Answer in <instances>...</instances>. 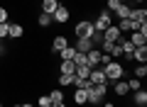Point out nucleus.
<instances>
[{"label": "nucleus", "instance_id": "1", "mask_svg": "<svg viewBox=\"0 0 147 107\" xmlns=\"http://www.w3.org/2000/svg\"><path fill=\"white\" fill-rule=\"evenodd\" d=\"M100 68H103L105 80H108V83H115V80H120V78L125 76L123 63H118V61H110V63H105V66H100Z\"/></svg>", "mask_w": 147, "mask_h": 107}, {"label": "nucleus", "instance_id": "2", "mask_svg": "<svg viewBox=\"0 0 147 107\" xmlns=\"http://www.w3.org/2000/svg\"><path fill=\"white\" fill-rule=\"evenodd\" d=\"M74 32H76V39H91L96 29H93V22H88V20H81V22H76Z\"/></svg>", "mask_w": 147, "mask_h": 107}, {"label": "nucleus", "instance_id": "3", "mask_svg": "<svg viewBox=\"0 0 147 107\" xmlns=\"http://www.w3.org/2000/svg\"><path fill=\"white\" fill-rule=\"evenodd\" d=\"M105 85H108V83H98V85H91V90H88V105H100V102H103Z\"/></svg>", "mask_w": 147, "mask_h": 107}, {"label": "nucleus", "instance_id": "4", "mask_svg": "<svg viewBox=\"0 0 147 107\" xmlns=\"http://www.w3.org/2000/svg\"><path fill=\"white\" fill-rule=\"evenodd\" d=\"M110 25H113V17H110V12H108V10H100V15L96 17V22H93V29H96V32H105Z\"/></svg>", "mask_w": 147, "mask_h": 107}, {"label": "nucleus", "instance_id": "5", "mask_svg": "<svg viewBox=\"0 0 147 107\" xmlns=\"http://www.w3.org/2000/svg\"><path fill=\"white\" fill-rule=\"evenodd\" d=\"M130 41H132V46L147 44V22H145V25H140V27H137V29L130 34Z\"/></svg>", "mask_w": 147, "mask_h": 107}, {"label": "nucleus", "instance_id": "6", "mask_svg": "<svg viewBox=\"0 0 147 107\" xmlns=\"http://www.w3.org/2000/svg\"><path fill=\"white\" fill-rule=\"evenodd\" d=\"M100 54H103V51H100L98 46L91 49V51H86V66L88 68H98L100 66Z\"/></svg>", "mask_w": 147, "mask_h": 107}, {"label": "nucleus", "instance_id": "7", "mask_svg": "<svg viewBox=\"0 0 147 107\" xmlns=\"http://www.w3.org/2000/svg\"><path fill=\"white\" fill-rule=\"evenodd\" d=\"M100 34H103V41H113V44H115V41L123 37V32L118 29V25H110L108 29H105V32H100Z\"/></svg>", "mask_w": 147, "mask_h": 107}, {"label": "nucleus", "instance_id": "8", "mask_svg": "<svg viewBox=\"0 0 147 107\" xmlns=\"http://www.w3.org/2000/svg\"><path fill=\"white\" fill-rule=\"evenodd\" d=\"M69 17H71V15H69V7L61 5V3H59V7L52 12V20L54 22H61V25H64V22H69Z\"/></svg>", "mask_w": 147, "mask_h": 107}, {"label": "nucleus", "instance_id": "9", "mask_svg": "<svg viewBox=\"0 0 147 107\" xmlns=\"http://www.w3.org/2000/svg\"><path fill=\"white\" fill-rule=\"evenodd\" d=\"M66 46H69V39H66L64 34H57V37L52 39V51H54V54H59V51H64Z\"/></svg>", "mask_w": 147, "mask_h": 107}, {"label": "nucleus", "instance_id": "10", "mask_svg": "<svg viewBox=\"0 0 147 107\" xmlns=\"http://www.w3.org/2000/svg\"><path fill=\"white\" fill-rule=\"evenodd\" d=\"M130 20L137 22V25H145V22H147V10H145V7H135V10H130Z\"/></svg>", "mask_w": 147, "mask_h": 107}, {"label": "nucleus", "instance_id": "11", "mask_svg": "<svg viewBox=\"0 0 147 107\" xmlns=\"http://www.w3.org/2000/svg\"><path fill=\"white\" fill-rule=\"evenodd\" d=\"M88 80L93 83V85H98V83H108L105 80V73H103V68H91V76H88Z\"/></svg>", "mask_w": 147, "mask_h": 107}, {"label": "nucleus", "instance_id": "12", "mask_svg": "<svg viewBox=\"0 0 147 107\" xmlns=\"http://www.w3.org/2000/svg\"><path fill=\"white\" fill-rule=\"evenodd\" d=\"M132 58H135L137 63H147V44L135 46V51H132Z\"/></svg>", "mask_w": 147, "mask_h": 107}, {"label": "nucleus", "instance_id": "13", "mask_svg": "<svg viewBox=\"0 0 147 107\" xmlns=\"http://www.w3.org/2000/svg\"><path fill=\"white\" fill-rule=\"evenodd\" d=\"M74 49H76V51H81V54H86V51L96 49V46H93V41H91V39H76V44H74Z\"/></svg>", "mask_w": 147, "mask_h": 107}, {"label": "nucleus", "instance_id": "14", "mask_svg": "<svg viewBox=\"0 0 147 107\" xmlns=\"http://www.w3.org/2000/svg\"><path fill=\"white\" fill-rule=\"evenodd\" d=\"M137 27H140L137 22H132L130 17H125V20H120V25H118V29H120V32H135Z\"/></svg>", "mask_w": 147, "mask_h": 107}, {"label": "nucleus", "instance_id": "15", "mask_svg": "<svg viewBox=\"0 0 147 107\" xmlns=\"http://www.w3.org/2000/svg\"><path fill=\"white\" fill-rule=\"evenodd\" d=\"M74 102H76V105H86V102H88V90L76 88V92H74Z\"/></svg>", "mask_w": 147, "mask_h": 107}, {"label": "nucleus", "instance_id": "16", "mask_svg": "<svg viewBox=\"0 0 147 107\" xmlns=\"http://www.w3.org/2000/svg\"><path fill=\"white\" fill-rule=\"evenodd\" d=\"M113 88H115V95H127V92H130V88H127V80H123V78H120V80H115V83H113Z\"/></svg>", "mask_w": 147, "mask_h": 107}, {"label": "nucleus", "instance_id": "17", "mask_svg": "<svg viewBox=\"0 0 147 107\" xmlns=\"http://www.w3.org/2000/svg\"><path fill=\"white\" fill-rule=\"evenodd\" d=\"M7 37H10V39H20V37H25V27L17 25V22L10 25V34H7Z\"/></svg>", "mask_w": 147, "mask_h": 107}, {"label": "nucleus", "instance_id": "18", "mask_svg": "<svg viewBox=\"0 0 147 107\" xmlns=\"http://www.w3.org/2000/svg\"><path fill=\"white\" fill-rule=\"evenodd\" d=\"M57 7H59V0H42V12H47V15H52Z\"/></svg>", "mask_w": 147, "mask_h": 107}, {"label": "nucleus", "instance_id": "19", "mask_svg": "<svg viewBox=\"0 0 147 107\" xmlns=\"http://www.w3.org/2000/svg\"><path fill=\"white\" fill-rule=\"evenodd\" d=\"M59 56H61V61H74V56H76V49L69 44L64 51H59Z\"/></svg>", "mask_w": 147, "mask_h": 107}, {"label": "nucleus", "instance_id": "20", "mask_svg": "<svg viewBox=\"0 0 147 107\" xmlns=\"http://www.w3.org/2000/svg\"><path fill=\"white\" fill-rule=\"evenodd\" d=\"M135 105L137 107H145L147 105V92L142 90V88H140V90H135Z\"/></svg>", "mask_w": 147, "mask_h": 107}, {"label": "nucleus", "instance_id": "21", "mask_svg": "<svg viewBox=\"0 0 147 107\" xmlns=\"http://www.w3.org/2000/svg\"><path fill=\"white\" fill-rule=\"evenodd\" d=\"M130 10H132V7L127 5V3H123V5H120V7L115 10V15L120 17V20H125V17H130Z\"/></svg>", "mask_w": 147, "mask_h": 107}, {"label": "nucleus", "instance_id": "22", "mask_svg": "<svg viewBox=\"0 0 147 107\" xmlns=\"http://www.w3.org/2000/svg\"><path fill=\"white\" fill-rule=\"evenodd\" d=\"M59 73H76V63H74V61H61Z\"/></svg>", "mask_w": 147, "mask_h": 107}, {"label": "nucleus", "instance_id": "23", "mask_svg": "<svg viewBox=\"0 0 147 107\" xmlns=\"http://www.w3.org/2000/svg\"><path fill=\"white\" fill-rule=\"evenodd\" d=\"M71 80H74V73H59V85L61 88L71 85Z\"/></svg>", "mask_w": 147, "mask_h": 107}, {"label": "nucleus", "instance_id": "24", "mask_svg": "<svg viewBox=\"0 0 147 107\" xmlns=\"http://www.w3.org/2000/svg\"><path fill=\"white\" fill-rule=\"evenodd\" d=\"M52 15H47V12H42V15H39V17H37V25H39V27H49V25H52Z\"/></svg>", "mask_w": 147, "mask_h": 107}, {"label": "nucleus", "instance_id": "25", "mask_svg": "<svg viewBox=\"0 0 147 107\" xmlns=\"http://www.w3.org/2000/svg\"><path fill=\"white\" fill-rule=\"evenodd\" d=\"M49 97H52V102H66V100H64V90H61V88L52 90V92H49Z\"/></svg>", "mask_w": 147, "mask_h": 107}, {"label": "nucleus", "instance_id": "26", "mask_svg": "<svg viewBox=\"0 0 147 107\" xmlns=\"http://www.w3.org/2000/svg\"><path fill=\"white\" fill-rule=\"evenodd\" d=\"M147 76V63H137V68H135V78H145Z\"/></svg>", "mask_w": 147, "mask_h": 107}, {"label": "nucleus", "instance_id": "27", "mask_svg": "<svg viewBox=\"0 0 147 107\" xmlns=\"http://www.w3.org/2000/svg\"><path fill=\"white\" fill-rule=\"evenodd\" d=\"M37 105L39 107H52V97L44 92V95H39V100H37Z\"/></svg>", "mask_w": 147, "mask_h": 107}, {"label": "nucleus", "instance_id": "28", "mask_svg": "<svg viewBox=\"0 0 147 107\" xmlns=\"http://www.w3.org/2000/svg\"><path fill=\"white\" fill-rule=\"evenodd\" d=\"M7 34H10V25H7V22H3V25H0V41H5Z\"/></svg>", "mask_w": 147, "mask_h": 107}, {"label": "nucleus", "instance_id": "29", "mask_svg": "<svg viewBox=\"0 0 147 107\" xmlns=\"http://www.w3.org/2000/svg\"><path fill=\"white\" fill-rule=\"evenodd\" d=\"M74 63H76V66H86V54L76 51V56H74Z\"/></svg>", "mask_w": 147, "mask_h": 107}, {"label": "nucleus", "instance_id": "30", "mask_svg": "<svg viewBox=\"0 0 147 107\" xmlns=\"http://www.w3.org/2000/svg\"><path fill=\"white\" fill-rule=\"evenodd\" d=\"M127 88H130L132 92H135V90H140V78H130V80H127Z\"/></svg>", "mask_w": 147, "mask_h": 107}, {"label": "nucleus", "instance_id": "31", "mask_svg": "<svg viewBox=\"0 0 147 107\" xmlns=\"http://www.w3.org/2000/svg\"><path fill=\"white\" fill-rule=\"evenodd\" d=\"M110 56H123V49H120V44H113V49H110Z\"/></svg>", "mask_w": 147, "mask_h": 107}, {"label": "nucleus", "instance_id": "32", "mask_svg": "<svg viewBox=\"0 0 147 107\" xmlns=\"http://www.w3.org/2000/svg\"><path fill=\"white\" fill-rule=\"evenodd\" d=\"M3 22H7V10L5 7H0V25H3Z\"/></svg>", "mask_w": 147, "mask_h": 107}, {"label": "nucleus", "instance_id": "33", "mask_svg": "<svg viewBox=\"0 0 147 107\" xmlns=\"http://www.w3.org/2000/svg\"><path fill=\"white\" fill-rule=\"evenodd\" d=\"M52 107H66V102H52Z\"/></svg>", "mask_w": 147, "mask_h": 107}, {"label": "nucleus", "instance_id": "34", "mask_svg": "<svg viewBox=\"0 0 147 107\" xmlns=\"http://www.w3.org/2000/svg\"><path fill=\"white\" fill-rule=\"evenodd\" d=\"M105 107H115V105H113V102H105Z\"/></svg>", "mask_w": 147, "mask_h": 107}, {"label": "nucleus", "instance_id": "35", "mask_svg": "<svg viewBox=\"0 0 147 107\" xmlns=\"http://www.w3.org/2000/svg\"><path fill=\"white\" fill-rule=\"evenodd\" d=\"M22 107H34V105H30V102H25V105H22Z\"/></svg>", "mask_w": 147, "mask_h": 107}, {"label": "nucleus", "instance_id": "36", "mask_svg": "<svg viewBox=\"0 0 147 107\" xmlns=\"http://www.w3.org/2000/svg\"><path fill=\"white\" fill-rule=\"evenodd\" d=\"M135 3H137V5H142V3H145V0H135Z\"/></svg>", "mask_w": 147, "mask_h": 107}, {"label": "nucleus", "instance_id": "37", "mask_svg": "<svg viewBox=\"0 0 147 107\" xmlns=\"http://www.w3.org/2000/svg\"><path fill=\"white\" fill-rule=\"evenodd\" d=\"M118 3H130V0H118Z\"/></svg>", "mask_w": 147, "mask_h": 107}, {"label": "nucleus", "instance_id": "38", "mask_svg": "<svg viewBox=\"0 0 147 107\" xmlns=\"http://www.w3.org/2000/svg\"><path fill=\"white\" fill-rule=\"evenodd\" d=\"M12 107H22V105H12Z\"/></svg>", "mask_w": 147, "mask_h": 107}, {"label": "nucleus", "instance_id": "39", "mask_svg": "<svg viewBox=\"0 0 147 107\" xmlns=\"http://www.w3.org/2000/svg\"><path fill=\"white\" fill-rule=\"evenodd\" d=\"M0 107H3V102H0Z\"/></svg>", "mask_w": 147, "mask_h": 107}]
</instances>
